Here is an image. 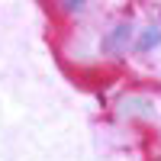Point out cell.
<instances>
[{"label":"cell","instance_id":"cell-4","mask_svg":"<svg viewBox=\"0 0 161 161\" xmlns=\"http://www.w3.org/2000/svg\"><path fill=\"white\" fill-rule=\"evenodd\" d=\"M158 161H161V158H158Z\"/></svg>","mask_w":161,"mask_h":161},{"label":"cell","instance_id":"cell-2","mask_svg":"<svg viewBox=\"0 0 161 161\" xmlns=\"http://www.w3.org/2000/svg\"><path fill=\"white\" fill-rule=\"evenodd\" d=\"M155 42H158V32H155V29H145V36H142V48H152Z\"/></svg>","mask_w":161,"mask_h":161},{"label":"cell","instance_id":"cell-1","mask_svg":"<svg viewBox=\"0 0 161 161\" xmlns=\"http://www.w3.org/2000/svg\"><path fill=\"white\" fill-rule=\"evenodd\" d=\"M126 36H129V26H119V32H113L110 39H106V45H110V48H116V42H123Z\"/></svg>","mask_w":161,"mask_h":161},{"label":"cell","instance_id":"cell-3","mask_svg":"<svg viewBox=\"0 0 161 161\" xmlns=\"http://www.w3.org/2000/svg\"><path fill=\"white\" fill-rule=\"evenodd\" d=\"M61 3H64V7H68V10H77L80 3H84V0H61Z\"/></svg>","mask_w":161,"mask_h":161}]
</instances>
